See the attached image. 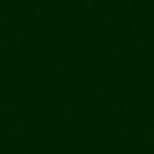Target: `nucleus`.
<instances>
[]
</instances>
